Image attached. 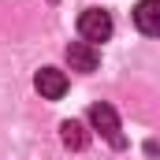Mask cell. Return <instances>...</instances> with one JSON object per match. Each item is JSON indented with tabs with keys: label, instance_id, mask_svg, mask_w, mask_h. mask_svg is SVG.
Masks as SVG:
<instances>
[{
	"label": "cell",
	"instance_id": "cell-2",
	"mask_svg": "<svg viewBox=\"0 0 160 160\" xmlns=\"http://www.w3.org/2000/svg\"><path fill=\"white\" fill-rule=\"evenodd\" d=\"M112 30H116V22H112V15L101 11V8H89V11H82V15H78V34H82V41H89V45L108 41V38H112Z\"/></svg>",
	"mask_w": 160,
	"mask_h": 160
},
{
	"label": "cell",
	"instance_id": "cell-5",
	"mask_svg": "<svg viewBox=\"0 0 160 160\" xmlns=\"http://www.w3.org/2000/svg\"><path fill=\"white\" fill-rule=\"evenodd\" d=\"M134 26L145 38H160V0H138L134 4Z\"/></svg>",
	"mask_w": 160,
	"mask_h": 160
},
{
	"label": "cell",
	"instance_id": "cell-6",
	"mask_svg": "<svg viewBox=\"0 0 160 160\" xmlns=\"http://www.w3.org/2000/svg\"><path fill=\"white\" fill-rule=\"evenodd\" d=\"M60 138H63L67 149H86V145H89V130H86L78 119H63L60 123Z\"/></svg>",
	"mask_w": 160,
	"mask_h": 160
},
{
	"label": "cell",
	"instance_id": "cell-3",
	"mask_svg": "<svg viewBox=\"0 0 160 160\" xmlns=\"http://www.w3.org/2000/svg\"><path fill=\"white\" fill-rule=\"evenodd\" d=\"M34 86H38V93L45 101H60L67 93V75L60 67H41L38 75H34Z\"/></svg>",
	"mask_w": 160,
	"mask_h": 160
},
{
	"label": "cell",
	"instance_id": "cell-4",
	"mask_svg": "<svg viewBox=\"0 0 160 160\" xmlns=\"http://www.w3.org/2000/svg\"><path fill=\"white\" fill-rule=\"evenodd\" d=\"M67 63H71V71L89 75V71H97L101 52H97V45H89V41H71V45H67Z\"/></svg>",
	"mask_w": 160,
	"mask_h": 160
},
{
	"label": "cell",
	"instance_id": "cell-1",
	"mask_svg": "<svg viewBox=\"0 0 160 160\" xmlns=\"http://www.w3.org/2000/svg\"><path fill=\"white\" fill-rule=\"evenodd\" d=\"M89 123H93V130H97L112 149H123V145H127V138H123V123H119V116H116L112 104L97 101V104L89 108Z\"/></svg>",
	"mask_w": 160,
	"mask_h": 160
}]
</instances>
